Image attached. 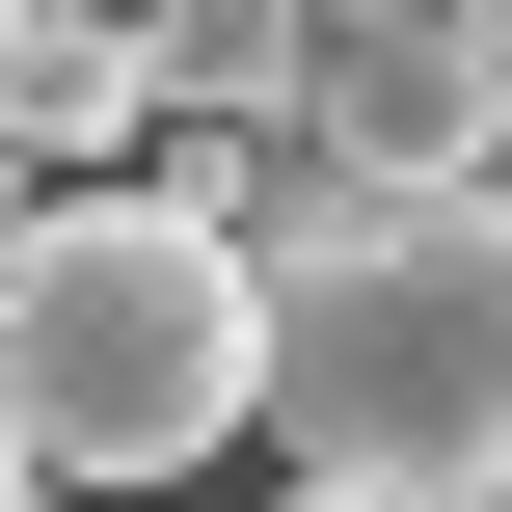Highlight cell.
Returning a JSON list of instances; mask_svg holds the SVG:
<instances>
[{
	"label": "cell",
	"instance_id": "1",
	"mask_svg": "<svg viewBox=\"0 0 512 512\" xmlns=\"http://www.w3.org/2000/svg\"><path fill=\"white\" fill-rule=\"evenodd\" d=\"M243 432L378 512H512V216L486 189H297L243 243Z\"/></svg>",
	"mask_w": 512,
	"mask_h": 512
},
{
	"label": "cell",
	"instance_id": "2",
	"mask_svg": "<svg viewBox=\"0 0 512 512\" xmlns=\"http://www.w3.org/2000/svg\"><path fill=\"white\" fill-rule=\"evenodd\" d=\"M0 432L54 486H216L243 459V243L162 189H27L0 216Z\"/></svg>",
	"mask_w": 512,
	"mask_h": 512
},
{
	"label": "cell",
	"instance_id": "3",
	"mask_svg": "<svg viewBox=\"0 0 512 512\" xmlns=\"http://www.w3.org/2000/svg\"><path fill=\"white\" fill-rule=\"evenodd\" d=\"M486 27L459 0H351V27H297V81H270V135H297V189H459L486 162Z\"/></svg>",
	"mask_w": 512,
	"mask_h": 512
},
{
	"label": "cell",
	"instance_id": "4",
	"mask_svg": "<svg viewBox=\"0 0 512 512\" xmlns=\"http://www.w3.org/2000/svg\"><path fill=\"white\" fill-rule=\"evenodd\" d=\"M108 135H162L135 0H27V27H0V189H54V162H108Z\"/></svg>",
	"mask_w": 512,
	"mask_h": 512
},
{
	"label": "cell",
	"instance_id": "5",
	"mask_svg": "<svg viewBox=\"0 0 512 512\" xmlns=\"http://www.w3.org/2000/svg\"><path fill=\"white\" fill-rule=\"evenodd\" d=\"M135 81L162 108H270L297 81V0H135Z\"/></svg>",
	"mask_w": 512,
	"mask_h": 512
},
{
	"label": "cell",
	"instance_id": "6",
	"mask_svg": "<svg viewBox=\"0 0 512 512\" xmlns=\"http://www.w3.org/2000/svg\"><path fill=\"white\" fill-rule=\"evenodd\" d=\"M459 189H486V216H512V81H486V162H459Z\"/></svg>",
	"mask_w": 512,
	"mask_h": 512
},
{
	"label": "cell",
	"instance_id": "7",
	"mask_svg": "<svg viewBox=\"0 0 512 512\" xmlns=\"http://www.w3.org/2000/svg\"><path fill=\"white\" fill-rule=\"evenodd\" d=\"M0 512H54V459H27V432H0Z\"/></svg>",
	"mask_w": 512,
	"mask_h": 512
},
{
	"label": "cell",
	"instance_id": "8",
	"mask_svg": "<svg viewBox=\"0 0 512 512\" xmlns=\"http://www.w3.org/2000/svg\"><path fill=\"white\" fill-rule=\"evenodd\" d=\"M459 27H486V54H512V0H459Z\"/></svg>",
	"mask_w": 512,
	"mask_h": 512
},
{
	"label": "cell",
	"instance_id": "9",
	"mask_svg": "<svg viewBox=\"0 0 512 512\" xmlns=\"http://www.w3.org/2000/svg\"><path fill=\"white\" fill-rule=\"evenodd\" d=\"M297 27H351V0H297Z\"/></svg>",
	"mask_w": 512,
	"mask_h": 512
},
{
	"label": "cell",
	"instance_id": "10",
	"mask_svg": "<svg viewBox=\"0 0 512 512\" xmlns=\"http://www.w3.org/2000/svg\"><path fill=\"white\" fill-rule=\"evenodd\" d=\"M135 512H189V486H135Z\"/></svg>",
	"mask_w": 512,
	"mask_h": 512
},
{
	"label": "cell",
	"instance_id": "11",
	"mask_svg": "<svg viewBox=\"0 0 512 512\" xmlns=\"http://www.w3.org/2000/svg\"><path fill=\"white\" fill-rule=\"evenodd\" d=\"M0 216H27V189H0Z\"/></svg>",
	"mask_w": 512,
	"mask_h": 512
},
{
	"label": "cell",
	"instance_id": "12",
	"mask_svg": "<svg viewBox=\"0 0 512 512\" xmlns=\"http://www.w3.org/2000/svg\"><path fill=\"white\" fill-rule=\"evenodd\" d=\"M0 27H27V0H0Z\"/></svg>",
	"mask_w": 512,
	"mask_h": 512
}]
</instances>
